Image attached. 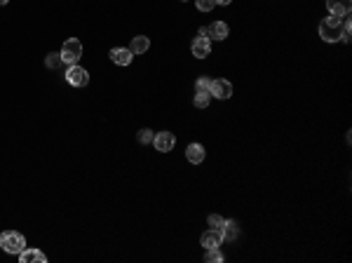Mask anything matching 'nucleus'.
<instances>
[{"mask_svg": "<svg viewBox=\"0 0 352 263\" xmlns=\"http://www.w3.org/2000/svg\"><path fill=\"white\" fill-rule=\"evenodd\" d=\"M340 33H343V17L329 14L327 19L320 21V38L324 40V43H338Z\"/></svg>", "mask_w": 352, "mask_h": 263, "instance_id": "obj_1", "label": "nucleus"}, {"mask_svg": "<svg viewBox=\"0 0 352 263\" xmlns=\"http://www.w3.org/2000/svg\"><path fill=\"white\" fill-rule=\"evenodd\" d=\"M0 247L7 254H21L26 249V240L17 231H5V233H0Z\"/></svg>", "mask_w": 352, "mask_h": 263, "instance_id": "obj_2", "label": "nucleus"}, {"mask_svg": "<svg viewBox=\"0 0 352 263\" xmlns=\"http://www.w3.org/2000/svg\"><path fill=\"white\" fill-rule=\"evenodd\" d=\"M59 54H61V61H64V64H68V66L77 64V59L83 57V43L77 38H68L64 45H61V52H59Z\"/></svg>", "mask_w": 352, "mask_h": 263, "instance_id": "obj_3", "label": "nucleus"}, {"mask_svg": "<svg viewBox=\"0 0 352 263\" xmlns=\"http://www.w3.org/2000/svg\"><path fill=\"white\" fill-rule=\"evenodd\" d=\"M66 80H68L73 87H85V85L90 83V73L85 71L83 66L73 64V66H68V71H66Z\"/></svg>", "mask_w": 352, "mask_h": 263, "instance_id": "obj_4", "label": "nucleus"}, {"mask_svg": "<svg viewBox=\"0 0 352 263\" xmlns=\"http://www.w3.org/2000/svg\"><path fill=\"white\" fill-rule=\"evenodd\" d=\"M174 143H176V136H174L172 132H158V134L153 136V146H155V151H160V153H169L174 148Z\"/></svg>", "mask_w": 352, "mask_h": 263, "instance_id": "obj_5", "label": "nucleus"}, {"mask_svg": "<svg viewBox=\"0 0 352 263\" xmlns=\"http://www.w3.org/2000/svg\"><path fill=\"white\" fill-rule=\"evenodd\" d=\"M190 52H192V57H198V59L209 57V52H211V40L205 38V35H198V38L192 40Z\"/></svg>", "mask_w": 352, "mask_h": 263, "instance_id": "obj_6", "label": "nucleus"}, {"mask_svg": "<svg viewBox=\"0 0 352 263\" xmlns=\"http://www.w3.org/2000/svg\"><path fill=\"white\" fill-rule=\"evenodd\" d=\"M209 94L216 96V99H230L232 96V85L228 83V80H211Z\"/></svg>", "mask_w": 352, "mask_h": 263, "instance_id": "obj_7", "label": "nucleus"}, {"mask_svg": "<svg viewBox=\"0 0 352 263\" xmlns=\"http://www.w3.org/2000/svg\"><path fill=\"white\" fill-rule=\"evenodd\" d=\"M327 7L333 17H347L352 7V0H327Z\"/></svg>", "mask_w": 352, "mask_h": 263, "instance_id": "obj_8", "label": "nucleus"}, {"mask_svg": "<svg viewBox=\"0 0 352 263\" xmlns=\"http://www.w3.org/2000/svg\"><path fill=\"white\" fill-rule=\"evenodd\" d=\"M228 33H230V28H228L225 21H214V24L207 28V38L209 40H225Z\"/></svg>", "mask_w": 352, "mask_h": 263, "instance_id": "obj_9", "label": "nucleus"}, {"mask_svg": "<svg viewBox=\"0 0 352 263\" xmlns=\"http://www.w3.org/2000/svg\"><path fill=\"white\" fill-rule=\"evenodd\" d=\"M110 59H113V64H118V66H129L132 59H134V54H132V50H127V47H113V50H110Z\"/></svg>", "mask_w": 352, "mask_h": 263, "instance_id": "obj_10", "label": "nucleus"}, {"mask_svg": "<svg viewBox=\"0 0 352 263\" xmlns=\"http://www.w3.org/2000/svg\"><path fill=\"white\" fill-rule=\"evenodd\" d=\"M200 242H202V247H205V249H214V247H218V244L223 242V235H221V231H214V228H209V231L202 235V240H200Z\"/></svg>", "mask_w": 352, "mask_h": 263, "instance_id": "obj_11", "label": "nucleus"}, {"mask_svg": "<svg viewBox=\"0 0 352 263\" xmlns=\"http://www.w3.org/2000/svg\"><path fill=\"white\" fill-rule=\"evenodd\" d=\"M186 158H188V162H192V165H202V162H205V148L200 146V143H190V146L186 148Z\"/></svg>", "mask_w": 352, "mask_h": 263, "instance_id": "obj_12", "label": "nucleus"}, {"mask_svg": "<svg viewBox=\"0 0 352 263\" xmlns=\"http://www.w3.org/2000/svg\"><path fill=\"white\" fill-rule=\"evenodd\" d=\"M19 261L21 263H47V256L38 249H24L19 254Z\"/></svg>", "mask_w": 352, "mask_h": 263, "instance_id": "obj_13", "label": "nucleus"}, {"mask_svg": "<svg viewBox=\"0 0 352 263\" xmlns=\"http://www.w3.org/2000/svg\"><path fill=\"white\" fill-rule=\"evenodd\" d=\"M221 235H223V240H228V242H232V240L240 238V226L235 223V221H223V228H221Z\"/></svg>", "mask_w": 352, "mask_h": 263, "instance_id": "obj_14", "label": "nucleus"}, {"mask_svg": "<svg viewBox=\"0 0 352 263\" xmlns=\"http://www.w3.org/2000/svg\"><path fill=\"white\" fill-rule=\"evenodd\" d=\"M148 47H150V40L146 38V35H136V38H132V54H143V52H148Z\"/></svg>", "mask_w": 352, "mask_h": 263, "instance_id": "obj_15", "label": "nucleus"}, {"mask_svg": "<svg viewBox=\"0 0 352 263\" xmlns=\"http://www.w3.org/2000/svg\"><path fill=\"white\" fill-rule=\"evenodd\" d=\"M205 261L207 263H221V261H223V254L218 251V247H214V249H207Z\"/></svg>", "mask_w": 352, "mask_h": 263, "instance_id": "obj_16", "label": "nucleus"}, {"mask_svg": "<svg viewBox=\"0 0 352 263\" xmlns=\"http://www.w3.org/2000/svg\"><path fill=\"white\" fill-rule=\"evenodd\" d=\"M209 101H211L209 92H198V94H195V106H198V108H207Z\"/></svg>", "mask_w": 352, "mask_h": 263, "instance_id": "obj_17", "label": "nucleus"}, {"mask_svg": "<svg viewBox=\"0 0 352 263\" xmlns=\"http://www.w3.org/2000/svg\"><path fill=\"white\" fill-rule=\"evenodd\" d=\"M209 90H211V80L207 76H202V78L195 80V92H209Z\"/></svg>", "mask_w": 352, "mask_h": 263, "instance_id": "obj_18", "label": "nucleus"}, {"mask_svg": "<svg viewBox=\"0 0 352 263\" xmlns=\"http://www.w3.org/2000/svg\"><path fill=\"white\" fill-rule=\"evenodd\" d=\"M223 221H225V218L218 216V214H211V216H209V226L214 228V231H221V228H223Z\"/></svg>", "mask_w": 352, "mask_h": 263, "instance_id": "obj_19", "label": "nucleus"}, {"mask_svg": "<svg viewBox=\"0 0 352 263\" xmlns=\"http://www.w3.org/2000/svg\"><path fill=\"white\" fill-rule=\"evenodd\" d=\"M153 132H150V129H141L139 134H136V139H139V143H150L153 141Z\"/></svg>", "mask_w": 352, "mask_h": 263, "instance_id": "obj_20", "label": "nucleus"}, {"mask_svg": "<svg viewBox=\"0 0 352 263\" xmlns=\"http://www.w3.org/2000/svg\"><path fill=\"white\" fill-rule=\"evenodd\" d=\"M61 64V54H47V68H59Z\"/></svg>", "mask_w": 352, "mask_h": 263, "instance_id": "obj_21", "label": "nucleus"}, {"mask_svg": "<svg viewBox=\"0 0 352 263\" xmlns=\"http://www.w3.org/2000/svg\"><path fill=\"white\" fill-rule=\"evenodd\" d=\"M214 0H198V10L200 12H209V10H214Z\"/></svg>", "mask_w": 352, "mask_h": 263, "instance_id": "obj_22", "label": "nucleus"}, {"mask_svg": "<svg viewBox=\"0 0 352 263\" xmlns=\"http://www.w3.org/2000/svg\"><path fill=\"white\" fill-rule=\"evenodd\" d=\"M214 3H216V5H230L232 0H214Z\"/></svg>", "mask_w": 352, "mask_h": 263, "instance_id": "obj_23", "label": "nucleus"}, {"mask_svg": "<svg viewBox=\"0 0 352 263\" xmlns=\"http://www.w3.org/2000/svg\"><path fill=\"white\" fill-rule=\"evenodd\" d=\"M7 3H10V0H0V5H7Z\"/></svg>", "mask_w": 352, "mask_h": 263, "instance_id": "obj_24", "label": "nucleus"}]
</instances>
